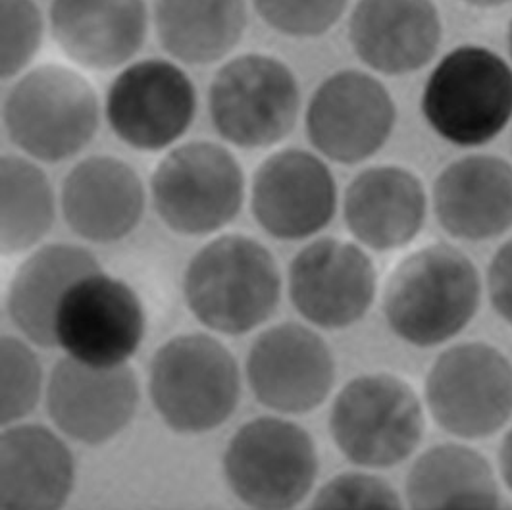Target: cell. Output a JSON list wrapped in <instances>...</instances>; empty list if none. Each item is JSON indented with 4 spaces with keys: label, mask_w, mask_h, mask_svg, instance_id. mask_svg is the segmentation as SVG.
<instances>
[{
    "label": "cell",
    "mask_w": 512,
    "mask_h": 510,
    "mask_svg": "<svg viewBox=\"0 0 512 510\" xmlns=\"http://www.w3.org/2000/svg\"><path fill=\"white\" fill-rule=\"evenodd\" d=\"M480 303L482 278L476 264L445 243L414 251L385 283V322L412 347L430 349L461 335Z\"/></svg>",
    "instance_id": "6da1fadb"
},
{
    "label": "cell",
    "mask_w": 512,
    "mask_h": 510,
    "mask_svg": "<svg viewBox=\"0 0 512 510\" xmlns=\"http://www.w3.org/2000/svg\"><path fill=\"white\" fill-rule=\"evenodd\" d=\"M282 295L272 253L245 235H222L193 256L183 274L191 314L212 332L243 335L264 324Z\"/></svg>",
    "instance_id": "7a4b0ae2"
},
{
    "label": "cell",
    "mask_w": 512,
    "mask_h": 510,
    "mask_svg": "<svg viewBox=\"0 0 512 510\" xmlns=\"http://www.w3.org/2000/svg\"><path fill=\"white\" fill-rule=\"evenodd\" d=\"M420 108L443 141L476 149L512 122V66L482 45L447 52L428 77Z\"/></svg>",
    "instance_id": "3957f363"
},
{
    "label": "cell",
    "mask_w": 512,
    "mask_h": 510,
    "mask_svg": "<svg viewBox=\"0 0 512 510\" xmlns=\"http://www.w3.org/2000/svg\"><path fill=\"white\" fill-rule=\"evenodd\" d=\"M93 85L74 68L43 64L20 77L4 99L8 139L41 162L81 153L101 124Z\"/></svg>",
    "instance_id": "277c9868"
},
{
    "label": "cell",
    "mask_w": 512,
    "mask_h": 510,
    "mask_svg": "<svg viewBox=\"0 0 512 510\" xmlns=\"http://www.w3.org/2000/svg\"><path fill=\"white\" fill-rule=\"evenodd\" d=\"M149 393L162 422L176 434H208L239 403V368L230 351L205 333L166 341L151 362Z\"/></svg>",
    "instance_id": "5b68a950"
},
{
    "label": "cell",
    "mask_w": 512,
    "mask_h": 510,
    "mask_svg": "<svg viewBox=\"0 0 512 510\" xmlns=\"http://www.w3.org/2000/svg\"><path fill=\"white\" fill-rule=\"evenodd\" d=\"M339 453L362 468H391L409 459L424 437V410L410 383L364 374L343 385L330 412Z\"/></svg>",
    "instance_id": "8992f818"
},
{
    "label": "cell",
    "mask_w": 512,
    "mask_h": 510,
    "mask_svg": "<svg viewBox=\"0 0 512 510\" xmlns=\"http://www.w3.org/2000/svg\"><path fill=\"white\" fill-rule=\"evenodd\" d=\"M208 110L218 135L239 149H266L297 124L301 87L276 56L249 52L226 62L212 79Z\"/></svg>",
    "instance_id": "52a82bcc"
},
{
    "label": "cell",
    "mask_w": 512,
    "mask_h": 510,
    "mask_svg": "<svg viewBox=\"0 0 512 510\" xmlns=\"http://www.w3.org/2000/svg\"><path fill=\"white\" fill-rule=\"evenodd\" d=\"M158 218L180 235L226 228L245 201V174L222 145L191 141L166 154L151 178Z\"/></svg>",
    "instance_id": "ba28073f"
},
{
    "label": "cell",
    "mask_w": 512,
    "mask_h": 510,
    "mask_svg": "<svg viewBox=\"0 0 512 510\" xmlns=\"http://www.w3.org/2000/svg\"><path fill=\"white\" fill-rule=\"evenodd\" d=\"M233 495L253 509L303 503L318 476V453L305 428L283 418H256L239 428L224 453Z\"/></svg>",
    "instance_id": "9c48e42d"
},
{
    "label": "cell",
    "mask_w": 512,
    "mask_h": 510,
    "mask_svg": "<svg viewBox=\"0 0 512 510\" xmlns=\"http://www.w3.org/2000/svg\"><path fill=\"white\" fill-rule=\"evenodd\" d=\"M426 403L443 432L461 439L491 437L512 418V362L493 345L459 343L430 368Z\"/></svg>",
    "instance_id": "30bf717a"
},
{
    "label": "cell",
    "mask_w": 512,
    "mask_h": 510,
    "mask_svg": "<svg viewBox=\"0 0 512 510\" xmlns=\"http://www.w3.org/2000/svg\"><path fill=\"white\" fill-rule=\"evenodd\" d=\"M145 332V308L137 293L103 270L74 281L54 316L56 347L95 368L124 366Z\"/></svg>",
    "instance_id": "8fae6325"
},
{
    "label": "cell",
    "mask_w": 512,
    "mask_h": 510,
    "mask_svg": "<svg viewBox=\"0 0 512 510\" xmlns=\"http://www.w3.org/2000/svg\"><path fill=\"white\" fill-rule=\"evenodd\" d=\"M104 112L122 143L135 151L158 153L172 147L193 126L197 91L178 64L145 58L114 77Z\"/></svg>",
    "instance_id": "7c38bea8"
},
{
    "label": "cell",
    "mask_w": 512,
    "mask_h": 510,
    "mask_svg": "<svg viewBox=\"0 0 512 510\" xmlns=\"http://www.w3.org/2000/svg\"><path fill=\"white\" fill-rule=\"evenodd\" d=\"M397 124V106L378 77L341 70L312 93L305 126L310 145L337 164H360L380 153Z\"/></svg>",
    "instance_id": "4fadbf2b"
},
{
    "label": "cell",
    "mask_w": 512,
    "mask_h": 510,
    "mask_svg": "<svg viewBox=\"0 0 512 510\" xmlns=\"http://www.w3.org/2000/svg\"><path fill=\"white\" fill-rule=\"evenodd\" d=\"M376 268L359 245L316 239L289 264V297L316 328L345 330L366 316L376 297Z\"/></svg>",
    "instance_id": "5bb4252c"
},
{
    "label": "cell",
    "mask_w": 512,
    "mask_h": 510,
    "mask_svg": "<svg viewBox=\"0 0 512 510\" xmlns=\"http://www.w3.org/2000/svg\"><path fill=\"white\" fill-rule=\"evenodd\" d=\"M247 380L262 407L307 414L332 393L335 358L318 333L285 322L256 337L247 355Z\"/></svg>",
    "instance_id": "9a60e30c"
},
{
    "label": "cell",
    "mask_w": 512,
    "mask_h": 510,
    "mask_svg": "<svg viewBox=\"0 0 512 510\" xmlns=\"http://www.w3.org/2000/svg\"><path fill=\"white\" fill-rule=\"evenodd\" d=\"M251 210L258 226L282 241L324 230L337 210V183L316 154L285 149L268 156L253 178Z\"/></svg>",
    "instance_id": "2e32d148"
},
{
    "label": "cell",
    "mask_w": 512,
    "mask_h": 510,
    "mask_svg": "<svg viewBox=\"0 0 512 510\" xmlns=\"http://www.w3.org/2000/svg\"><path fill=\"white\" fill-rule=\"evenodd\" d=\"M139 397L137 376L126 364L95 368L66 357L52 370L47 410L62 434L97 447L128 428Z\"/></svg>",
    "instance_id": "e0dca14e"
},
{
    "label": "cell",
    "mask_w": 512,
    "mask_h": 510,
    "mask_svg": "<svg viewBox=\"0 0 512 510\" xmlns=\"http://www.w3.org/2000/svg\"><path fill=\"white\" fill-rule=\"evenodd\" d=\"M443 24L434 0H357L349 43L360 62L382 76L426 68L441 47Z\"/></svg>",
    "instance_id": "ac0fdd59"
},
{
    "label": "cell",
    "mask_w": 512,
    "mask_h": 510,
    "mask_svg": "<svg viewBox=\"0 0 512 510\" xmlns=\"http://www.w3.org/2000/svg\"><path fill=\"white\" fill-rule=\"evenodd\" d=\"M62 214L68 228L89 243L126 239L145 212V187L128 162L89 156L62 183Z\"/></svg>",
    "instance_id": "d6986e66"
},
{
    "label": "cell",
    "mask_w": 512,
    "mask_h": 510,
    "mask_svg": "<svg viewBox=\"0 0 512 510\" xmlns=\"http://www.w3.org/2000/svg\"><path fill=\"white\" fill-rule=\"evenodd\" d=\"M432 203L437 222L461 241H489L512 228V164L468 154L441 170Z\"/></svg>",
    "instance_id": "ffe728a7"
},
{
    "label": "cell",
    "mask_w": 512,
    "mask_h": 510,
    "mask_svg": "<svg viewBox=\"0 0 512 510\" xmlns=\"http://www.w3.org/2000/svg\"><path fill=\"white\" fill-rule=\"evenodd\" d=\"M49 26L56 47L87 70L126 66L147 39L145 0H52Z\"/></svg>",
    "instance_id": "44dd1931"
},
{
    "label": "cell",
    "mask_w": 512,
    "mask_h": 510,
    "mask_svg": "<svg viewBox=\"0 0 512 510\" xmlns=\"http://www.w3.org/2000/svg\"><path fill=\"white\" fill-rule=\"evenodd\" d=\"M428 197L422 181L403 166H372L349 183L343 222L360 245L387 253L410 245L424 228Z\"/></svg>",
    "instance_id": "7402d4cb"
},
{
    "label": "cell",
    "mask_w": 512,
    "mask_h": 510,
    "mask_svg": "<svg viewBox=\"0 0 512 510\" xmlns=\"http://www.w3.org/2000/svg\"><path fill=\"white\" fill-rule=\"evenodd\" d=\"M0 505L8 510L60 509L76 484L74 455L45 426H10L2 434Z\"/></svg>",
    "instance_id": "603a6c76"
},
{
    "label": "cell",
    "mask_w": 512,
    "mask_h": 510,
    "mask_svg": "<svg viewBox=\"0 0 512 510\" xmlns=\"http://www.w3.org/2000/svg\"><path fill=\"white\" fill-rule=\"evenodd\" d=\"M97 270H103L99 260L83 247L68 243L41 247L10 281L6 303L10 320L33 345L56 347V308L74 281Z\"/></svg>",
    "instance_id": "cb8c5ba5"
},
{
    "label": "cell",
    "mask_w": 512,
    "mask_h": 510,
    "mask_svg": "<svg viewBox=\"0 0 512 510\" xmlns=\"http://www.w3.org/2000/svg\"><path fill=\"white\" fill-rule=\"evenodd\" d=\"M154 27L162 49L189 66L226 58L247 29L245 0H156Z\"/></svg>",
    "instance_id": "d4e9b609"
},
{
    "label": "cell",
    "mask_w": 512,
    "mask_h": 510,
    "mask_svg": "<svg viewBox=\"0 0 512 510\" xmlns=\"http://www.w3.org/2000/svg\"><path fill=\"white\" fill-rule=\"evenodd\" d=\"M412 509H497L501 505L495 472L484 455L443 443L422 453L405 484Z\"/></svg>",
    "instance_id": "484cf974"
},
{
    "label": "cell",
    "mask_w": 512,
    "mask_h": 510,
    "mask_svg": "<svg viewBox=\"0 0 512 510\" xmlns=\"http://www.w3.org/2000/svg\"><path fill=\"white\" fill-rule=\"evenodd\" d=\"M54 224V191L47 174L31 160L2 158V253H26Z\"/></svg>",
    "instance_id": "4316f807"
},
{
    "label": "cell",
    "mask_w": 512,
    "mask_h": 510,
    "mask_svg": "<svg viewBox=\"0 0 512 510\" xmlns=\"http://www.w3.org/2000/svg\"><path fill=\"white\" fill-rule=\"evenodd\" d=\"M43 383L41 362L18 337H2V424L12 426L37 407Z\"/></svg>",
    "instance_id": "83f0119b"
},
{
    "label": "cell",
    "mask_w": 512,
    "mask_h": 510,
    "mask_svg": "<svg viewBox=\"0 0 512 510\" xmlns=\"http://www.w3.org/2000/svg\"><path fill=\"white\" fill-rule=\"evenodd\" d=\"M258 18L291 39L326 35L343 18L349 0H253Z\"/></svg>",
    "instance_id": "f1b7e54d"
},
{
    "label": "cell",
    "mask_w": 512,
    "mask_h": 510,
    "mask_svg": "<svg viewBox=\"0 0 512 510\" xmlns=\"http://www.w3.org/2000/svg\"><path fill=\"white\" fill-rule=\"evenodd\" d=\"M2 4V79H12L33 62L43 43V14L35 0Z\"/></svg>",
    "instance_id": "f546056e"
},
{
    "label": "cell",
    "mask_w": 512,
    "mask_h": 510,
    "mask_svg": "<svg viewBox=\"0 0 512 510\" xmlns=\"http://www.w3.org/2000/svg\"><path fill=\"white\" fill-rule=\"evenodd\" d=\"M397 491L372 474H339L320 487L314 509H401Z\"/></svg>",
    "instance_id": "4dcf8cb0"
},
{
    "label": "cell",
    "mask_w": 512,
    "mask_h": 510,
    "mask_svg": "<svg viewBox=\"0 0 512 510\" xmlns=\"http://www.w3.org/2000/svg\"><path fill=\"white\" fill-rule=\"evenodd\" d=\"M487 295L495 314L512 328V239L501 245L489 262Z\"/></svg>",
    "instance_id": "1f68e13d"
},
{
    "label": "cell",
    "mask_w": 512,
    "mask_h": 510,
    "mask_svg": "<svg viewBox=\"0 0 512 510\" xmlns=\"http://www.w3.org/2000/svg\"><path fill=\"white\" fill-rule=\"evenodd\" d=\"M499 472L505 485L512 491V428L505 435L499 449Z\"/></svg>",
    "instance_id": "d6a6232c"
},
{
    "label": "cell",
    "mask_w": 512,
    "mask_h": 510,
    "mask_svg": "<svg viewBox=\"0 0 512 510\" xmlns=\"http://www.w3.org/2000/svg\"><path fill=\"white\" fill-rule=\"evenodd\" d=\"M464 4L472 6V8H480V10H491V8H501L505 4H509L512 0H461Z\"/></svg>",
    "instance_id": "836d02e7"
},
{
    "label": "cell",
    "mask_w": 512,
    "mask_h": 510,
    "mask_svg": "<svg viewBox=\"0 0 512 510\" xmlns=\"http://www.w3.org/2000/svg\"><path fill=\"white\" fill-rule=\"evenodd\" d=\"M507 47H509V54H511L512 60V18L509 22V29H507Z\"/></svg>",
    "instance_id": "e575fe53"
}]
</instances>
